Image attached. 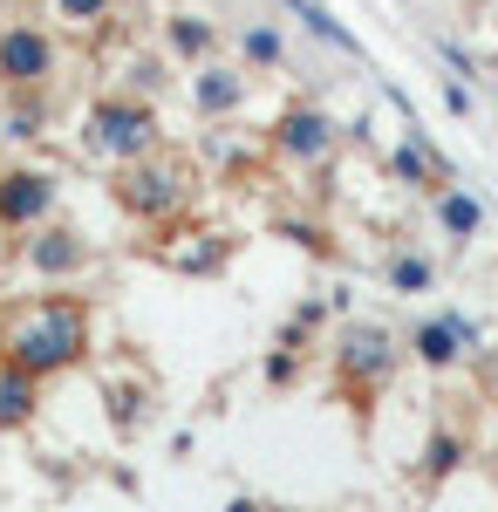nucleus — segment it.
Here are the masks:
<instances>
[{
    "instance_id": "f257e3e1",
    "label": "nucleus",
    "mask_w": 498,
    "mask_h": 512,
    "mask_svg": "<svg viewBox=\"0 0 498 512\" xmlns=\"http://www.w3.org/2000/svg\"><path fill=\"white\" fill-rule=\"evenodd\" d=\"M89 355V308L76 294H35L0 321V362L28 369V376H62Z\"/></svg>"
},
{
    "instance_id": "f03ea898",
    "label": "nucleus",
    "mask_w": 498,
    "mask_h": 512,
    "mask_svg": "<svg viewBox=\"0 0 498 512\" xmlns=\"http://www.w3.org/2000/svg\"><path fill=\"white\" fill-rule=\"evenodd\" d=\"M157 110L144 103V96H103L96 110H89V123H82V144L96 151V158L110 164H137L157 151Z\"/></svg>"
},
{
    "instance_id": "7ed1b4c3",
    "label": "nucleus",
    "mask_w": 498,
    "mask_h": 512,
    "mask_svg": "<svg viewBox=\"0 0 498 512\" xmlns=\"http://www.w3.org/2000/svg\"><path fill=\"white\" fill-rule=\"evenodd\" d=\"M185 192H192V171L178 158H164V151H151L137 164H116V185H110V198L130 219H164V212L185 205Z\"/></svg>"
},
{
    "instance_id": "20e7f679",
    "label": "nucleus",
    "mask_w": 498,
    "mask_h": 512,
    "mask_svg": "<svg viewBox=\"0 0 498 512\" xmlns=\"http://www.w3.org/2000/svg\"><path fill=\"white\" fill-rule=\"evenodd\" d=\"M396 342H389V328H376V321H355V328H342V342H335V376H342L355 396H376L383 383H396Z\"/></svg>"
},
{
    "instance_id": "39448f33",
    "label": "nucleus",
    "mask_w": 498,
    "mask_h": 512,
    "mask_svg": "<svg viewBox=\"0 0 498 512\" xmlns=\"http://www.w3.org/2000/svg\"><path fill=\"white\" fill-rule=\"evenodd\" d=\"M48 76H55V41L41 35V28H28V21H7L0 28V89L7 96H28Z\"/></svg>"
},
{
    "instance_id": "423d86ee",
    "label": "nucleus",
    "mask_w": 498,
    "mask_h": 512,
    "mask_svg": "<svg viewBox=\"0 0 498 512\" xmlns=\"http://www.w3.org/2000/svg\"><path fill=\"white\" fill-rule=\"evenodd\" d=\"M267 137H273V151H280L287 164H321L328 151H335L342 130H335V117H328L321 103H287V110L273 117Z\"/></svg>"
},
{
    "instance_id": "0eeeda50",
    "label": "nucleus",
    "mask_w": 498,
    "mask_h": 512,
    "mask_svg": "<svg viewBox=\"0 0 498 512\" xmlns=\"http://www.w3.org/2000/svg\"><path fill=\"white\" fill-rule=\"evenodd\" d=\"M55 212V178L35 171V164H21V171H0V226H14V233H28Z\"/></svg>"
},
{
    "instance_id": "6e6552de",
    "label": "nucleus",
    "mask_w": 498,
    "mask_h": 512,
    "mask_svg": "<svg viewBox=\"0 0 498 512\" xmlns=\"http://www.w3.org/2000/svg\"><path fill=\"white\" fill-rule=\"evenodd\" d=\"M471 342H478V328H471L464 315H430V321H417V335H410V355H417L423 369H458Z\"/></svg>"
},
{
    "instance_id": "1a4fd4ad",
    "label": "nucleus",
    "mask_w": 498,
    "mask_h": 512,
    "mask_svg": "<svg viewBox=\"0 0 498 512\" xmlns=\"http://www.w3.org/2000/svg\"><path fill=\"white\" fill-rule=\"evenodd\" d=\"M89 260H96V253H89V239L69 233V226H41V233L28 239V267H35L41 280H76Z\"/></svg>"
},
{
    "instance_id": "9d476101",
    "label": "nucleus",
    "mask_w": 498,
    "mask_h": 512,
    "mask_svg": "<svg viewBox=\"0 0 498 512\" xmlns=\"http://www.w3.org/2000/svg\"><path fill=\"white\" fill-rule=\"evenodd\" d=\"M239 103H246V76L226 69V62H198V76H192V110L198 117H232Z\"/></svg>"
},
{
    "instance_id": "9b49d317",
    "label": "nucleus",
    "mask_w": 498,
    "mask_h": 512,
    "mask_svg": "<svg viewBox=\"0 0 498 512\" xmlns=\"http://www.w3.org/2000/svg\"><path fill=\"white\" fill-rule=\"evenodd\" d=\"M41 410V383L28 369H14V362H0V431H28Z\"/></svg>"
},
{
    "instance_id": "f8f14e48",
    "label": "nucleus",
    "mask_w": 498,
    "mask_h": 512,
    "mask_svg": "<svg viewBox=\"0 0 498 512\" xmlns=\"http://www.w3.org/2000/svg\"><path fill=\"white\" fill-rule=\"evenodd\" d=\"M212 48H219V28H212L205 14H171V21H164V55H171V62H205Z\"/></svg>"
},
{
    "instance_id": "ddd939ff",
    "label": "nucleus",
    "mask_w": 498,
    "mask_h": 512,
    "mask_svg": "<svg viewBox=\"0 0 498 512\" xmlns=\"http://www.w3.org/2000/svg\"><path fill=\"white\" fill-rule=\"evenodd\" d=\"M383 280H389V294H430L437 287V260L417 253V246H403V253H389Z\"/></svg>"
},
{
    "instance_id": "4468645a",
    "label": "nucleus",
    "mask_w": 498,
    "mask_h": 512,
    "mask_svg": "<svg viewBox=\"0 0 498 512\" xmlns=\"http://www.w3.org/2000/svg\"><path fill=\"white\" fill-rule=\"evenodd\" d=\"M437 226L451 233V246H464V239H478V226H485V205L451 185V192H437Z\"/></svg>"
},
{
    "instance_id": "2eb2a0df",
    "label": "nucleus",
    "mask_w": 498,
    "mask_h": 512,
    "mask_svg": "<svg viewBox=\"0 0 498 512\" xmlns=\"http://www.w3.org/2000/svg\"><path fill=\"white\" fill-rule=\"evenodd\" d=\"M280 7H287V14H294V21H301V28H307L314 41H335L342 55H362V41L348 35V28L335 21V14H328V7H321V0H280Z\"/></svg>"
},
{
    "instance_id": "dca6fc26",
    "label": "nucleus",
    "mask_w": 498,
    "mask_h": 512,
    "mask_svg": "<svg viewBox=\"0 0 498 512\" xmlns=\"http://www.w3.org/2000/svg\"><path fill=\"white\" fill-rule=\"evenodd\" d=\"M239 55H246V69H280L287 62V35L280 28H246L239 35Z\"/></svg>"
},
{
    "instance_id": "f3484780",
    "label": "nucleus",
    "mask_w": 498,
    "mask_h": 512,
    "mask_svg": "<svg viewBox=\"0 0 498 512\" xmlns=\"http://www.w3.org/2000/svg\"><path fill=\"white\" fill-rule=\"evenodd\" d=\"M458 465H464V437L458 431H437L430 444H423V478H430V485H437V478H451Z\"/></svg>"
},
{
    "instance_id": "a211bd4d",
    "label": "nucleus",
    "mask_w": 498,
    "mask_h": 512,
    "mask_svg": "<svg viewBox=\"0 0 498 512\" xmlns=\"http://www.w3.org/2000/svg\"><path fill=\"white\" fill-rule=\"evenodd\" d=\"M55 14H62V21H76V28H89V21H103V14H110V0H55Z\"/></svg>"
},
{
    "instance_id": "6ab92c4d",
    "label": "nucleus",
    "mask_w": 498,
    "mask_h": 512,
    "mask_svg": "<svg viewBox=\"0 0 498 512\" xmlns=\"http://www.w3.org/2000/svg\"><path fill=\"white\" fill-rule=\"evenodd\" d=\"M294 376H301V362H294L287 349H273V355H267V383L280 390V383H294Z\"/></svg>"
},
{
    "instance_id": "aec40b11",
    "label": "nucleus",
    "mask_w": 498,
    "mask_h": 512,
    "mask_svg": "<svg viewBox=\"0 0 498 512\" xmlns=\"http://www.w3.org/2000/svg\"><path fill=\"white\" fill-rule=\"evenodd\" d=\"M444 103H451V110L464 117V110H471V89H464V82H444Z\"/></svg>"
},
{
    "instance_id": "412c9836",
    "label": "nucleus",
    "mask_w": 498,
    "mask_h": 512,
    "mask_svg": "<svg viewBox=\"0 0 498 512\" xmlns=\"http://www.w3.org/2000/svg\"><path fill=\"white\" fill-rule=\"evenodd\" d=\"M226 512H260V506H253V499H232V506Z\"/></svg>"
}]
</instances>
